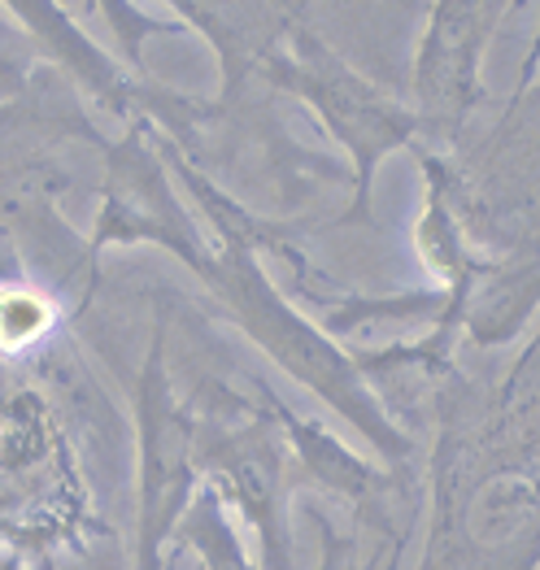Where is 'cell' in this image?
Returning a JSON list of instances; mask_svg holds the SVG:
<instances>
[{
	"instance_id": "cell-1",
	"label": "cell",
	"mask_w": 540,
	"mask_h": 570,
	"mask_svg": "<svg viewBox=\"0 0 540 570\" xmlns=\"http://www.w3.org/2000/svg\"><path fill=\"white\" fill-rule=\"evenodd\" d=\"M52 327V301L36 287H0V348L18 353Z\"/></svg>"
}]
</instances>
